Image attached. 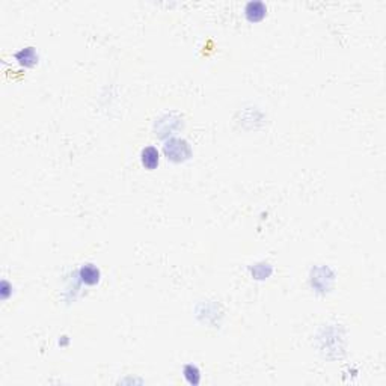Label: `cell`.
I'll return each instance as SVG.
<instances>
[{"label": "cell", "instance_id": "cell-2", "mask_svg": "<svg viewBox=\"0 0 386 386\" xmlns=\"http://www.w3.org/2000/svg\"><path fill=\"white\" fill-rule=\"evenodd\" d=\"M142 163L148 169H154L159 165V151L154 147H147L142 151Z\"/></svg>", "mask_w": 386, "mask_h": 386}, {"label": "cell", "instance_id": "cell-1", "mask_svg": "<svg viewBox=\"0 0 386 386\" xmlns=\"http://www.w3.org/2000/svg\"><path fill=\"white\" fill-rule=\"evenodd\" d=\"M80 278L85 284L88 285H94L100 281V270L96 269L94 264H86L80 269Z\"/></svg>", "mask_w": 386, "mask_h": 386}, {"label": "cell", "instance_id": "cell-3", "mask_svg": "<svg viewBox=\"0 0 386 386\" xmlns=\"http://www.w3.org/2000/svg\"><path fill=\"white\" fill-rule=\"evenodd\" d=\"M264 14H266V6L261 2H251V3H248L246 15H248L249 20L258 21V20H261L264 17Z\"/></svg>", "mask_w": 386, "mask_h": 386}]
</instances>
